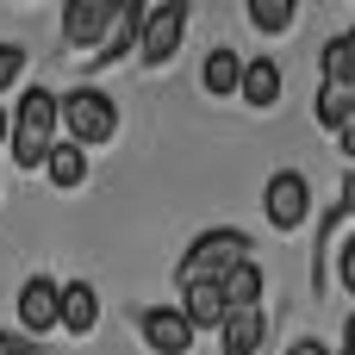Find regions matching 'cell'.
Returning a JSON list of instances; mask_svg holds the SVG:
<instances>
[{
	"instance_id": "cell-7",
	"label": "cell",
	"mask_w": 355,
	"mask_h": 355,
	"mask_svg": "<svg viewBox=\"0 0 355 355\" xmlns=\"http://www.w3.org/2000/svg\"><path fill=\"white\" fill-rule=\"evenodd\" d=\"M19 331L25 337H44V331H62V287L50 281V275H31L25 287H19Z\"/></svg>"
},
{
	"instance_id": "cell-20",
	"label": "cell",
	"mask_w": 355,
	"mask_h": 355,
	"mask_svg": "<svg viewBox=\"0 0 355 355\" xmlns=\"http://www.w3.org/2000/svg\"><path fill=\"white\" fill-rule=\"evenodd\" d=\"M19 75H25V50H19V44H0V94H6Z\"/></svg>"
},
{
	"instance_id": "cell-22",
	"label": "cell",
	"mask_w": 355,
	"mask_h": 355,
	"mask_svg": "<svg viewBox=\"0 0 355 355\" xmlns=\"http://www.w3.org/2000/svg\"><path fill=\"white\" fill-rule=\"evenodd\" d=\"M337 281H343V287L355 293V237L343 243V250H337Z\"/></svg>"
},
{
	"instance_id": "cell-10",
	"label": "cell",
	"mask_w": 355,
	"mask_h": 355,
	"mask_svg": "<svg viewBox=\"0 0 355 355\" xmlns=\"http://www.w3.org/2000/svg\"><path fill=\"white\" fill-rule=\"evenodd\" d=\"M262 337H268L262 306H256V312H231L225 331H218V349H225V355H256V349H262Z\"/></svg>"
},
{
	"instance_id": "cell-14",
	"label": "cell",
	"mask_w": 355,
	"mask_h": 355,
	"mask_svg": "<svg viewBox=\"0 0 355 355\" xmlns=\"http://www.w3.org/2000/svg\"><path fill=\"white\" fill-rule=\"evenodd\" d=\"M200 81H206V94H218V100H225V94H237V87H243V56H237L231 44H218V50L206 56Z\"/></svg>"
},
{
	"instance_id": "cell-27",
	"label": "cell",
	"mask_w": 355,
	"mask_h": 355,
	"mask_svg": "<svg viewBox=\"0 0 355 355\" xmlns=\"http://www.w3.org/2000/svg\"><path fill=\"white\" fill-rule=\"evenodd\" d=\"M6 137H12V119H6V112H0V144H6Z\"/></svg>"
},
{
	"instance_id": "cell-1",
	"label": "cell",
	"mask_w": 355,
	"mask_h": 355,
	"mask_svg": "<svg viewBox=\"0 0 355 355\" xmlns=\"http://www.w3.org/2000/svg\"><path fill=\"white\" fill-rule=\"evenodd\" d=\"M56 125H62V94L25 87V100L12 112V162L19 168H44L50 150H56Z\"/></svg>"
},
{
	"instance_id": "cell-19",
	"label": "cell",
	"mask_w": 355,
	"mask_h": 355,
	"mask_svg": "<svg viewBox=\"0 0 355 355\" xmlns=\"http://www.w3.org/2000/svg\"><path fill=\"white\" fill-rule=\"evenodd\" d=\"M300 12H293V0H250V25L256 31H287Z\"/></svg>"
},
{
	"instance_id": "cell-25",
	"label": "cell",
	"mask_w": 355,
	"mask_h": 355,
	"mask_svg": "<svg viewBox=\"0 0 355 355\" xmlns=\"http://www.w3.org/2000/svg\"><path fill=\"white\" fill-rule=\"evenodd\" d=\"M343 355H355V312H349V324H343Z\"/></svg>"
},
{
	"instance_id": "cell-4",
	"label": "cell",
	"mask_w": 355,
	"mask_h": 355,
	"mask_svg": "<svg viewBox=\"0 0 355 355\" xmlns=\"http://www.w3.org/2000/svg\"><path fill=\"white\" fill-rule=\"evenodd\" d=\"M181 37H187V0H156V6L144 12V44H137V56H144L150 69H162V62H175Z\"/></svg>"
},
{
	"instance_id": "cell-26",
	"label": "cell",
	"mask_w": 355,
	"mask_h": 355,
	"mask_svg": "<svg viewBox=\"0 0 355 355\" xmlns=\"http://www.w3.org/2000/svg\"><path fill=\"white\" fill-rule=\"evenodd\" d=\"M337 137H343V156H355V125H349V131H337Z\"/></svg>"
},
{
	"instance_id": "cell-15",
	"label": "cell",
	"mask_w": 355,
	"mask_h": 355,
	"mask_svg": "<svg viewBox=\"0 0 355 355\" xmlns=\"http://www.w3.org/2000/svg\"><path fill=\"white\" fill-rule=\"evenodd\" d=\"M218 287H225V306H231V312H256V300H262L268 275H262L256 262H237V268H231V275H225Z\"/></svg>"
},
{
	"instance_id": "cell-24",
	"label": "cell",
	"mask_w": 355,
	"mask_h": 355,
	"mask_svg": "<svg viewBox=\"0 0 355 355\" xmlns=\"http://www.w3.org/2000/svg\"><path fill=\"white\" fill-rule=\"evenodd\" d=\"M337 206H343V212H355V168L343 175V200H337Z\"/></svg>"
},
{
	"instance_id": "cell-5",
	"label": "cell",
	"mask_w": 355,
	"mask_h": 355,
	"mask_svg": "<svg viewBox=\"0 0 355 355\" xmlns=\"http://www.w3.org/2000/svg\"><path fill=\"white\" fill-rule=\"evenodd\" d=\"M119 19H125V0H69L62 6V37H69V50H94L100 37H112Z\"/></svg>"
},
{
	"instance_id": "cell-6",
	"label": "cell",
	"mask_w": 355,
	"mask_h": 355,
	"mask_svg": "<svg viewBox=\"0 0 355 355\" xmlns=\"http://www.w3.org/2000/svg\"><path fill=\"white\" fill-rule=\"evenodd\" d=\"M262 212H268L275 231H300L306 212H312V187H306V175H300V168L268 175V187H262Z\"/></svg>"
},
{
	"instance_id": "cell-13",
	"label": "cell",
	"mask_w": 355,
	"mask_h": 355,
	"mask_svg": "<svg viewBox=\"0 0 355 355\" xmlns=\"http://www.w3.org/2000/svg\"><path fill=\"white\" fill-rule=\"evenodd\" d=\"M94 324H100V293H94L87 281H69V287H62V331L87 337Z\"/></svg>"
},
{
	"instance_id": "cell-12",
	"label": "cell",
	"mask_w": 355,
	"mask_h": 355,
	"mask_svg": "<svg viewBox=\"0 0 355 355\" xmlns=\"http://www.w3.org/2000/svg\"><path fill=\"white\" fill-rule=\"evenodd\" d=\"M237 94H243L250 106H275V100H281V62H275V56H250Z\"/></svg>"
},
{
	"instance_id": "cell-28",
	"label": "cell",
	"mask_w": 355,
	"mask_h": 355,
	"mask_svg": "<svg viewBox=\"0 0 355 355\" xmlns=\"http://www.w3.org/2000/svg\"><path fill=\"white\" fill-rule=\"evenodd\" d=\"M337 355H343V349H337Z\"/></svg>"
},
{
	"instance_id": "cell-23",
	"label": "cell",
	"mask_w": 355,
	"mask_h": 355,
	"mask_svg": "<svg viewBox=\"0 0 355 355\" xmlns=\"http://www.w3.org/2000/svg\"><path fill=\"white\" fill-rule=\"evenodd\" d=\"M287 355H337V349H324L318 337H300V343H293V349H287Z\"/></svg>"
},
{
	"instance_id": "cell-18",
	"label": "cell",
	"mask_w": 355,
	"mask_h": 355,
	"mask_svg": "<svg viewBox=\"0 0 355 355\" xmlns=\"http://www.w3.org/2000/svg\"><path fill=\"white\" fill-rule=\"evenodd\" d=\"M44 175H50L62 193H75V187L87 181V156H81L75 144H56V150H50V162H44Z\"/></svg>"
},
{
	"instance_id": "cell-2",
	"label": "cell",
	"mask_w": 355,
	"mask_h": 355,
	"mask_svg": "<svg viewBox=\"0 0 355 355\" xmlns=\"http://www.w3.org/2000/svg\"><path fill=\"white\" fill-rule=\"evenodd\" d=\"M237 262H250V237L243 231H200L193 250L175 262V281H181V293L187 287H218Z\"/></svg>"
},
{
	"instance_id": "cell-9",
	"label": "cell",
	"mask_w": 355,
	"mask_h": 355,
	"mask_svg": "<svg viewBox=\"0 0 355 355\" xmlns=\"http://www.w3.org/2000/svg\"><path fill=\"white\" fill-rule=\"evenodd\" d=\"M144 12H150L144 0H125V19H119V25H112V37L94 50V69H112V62H125V50H137V44H144Z\"/></svg>"
},
{
	"instance_id": "cell-16",
	"label": "cell",
	"mask_w": 355,
	"mask_h": 355,
	"mask_svg": "<svg viewBox=\"0 0 355 355\" xmlns=\"http://www.w3.org/2000/svg\"><path fill=\"white\" fill-rule=\"evenodd\" d=\"M318 69H324V87H355V37H324L318 50Z\"/></svg>"
},
{
	"instance_id": "cell-3",
	"label": "cell",
	"mask_w": 355,
	"mask_h": 355,
	"mask_svg": "<svg viewBox=\"0 0 355 355\" xmlns=\"http://www.w3.org/2000/svg\"><path fill=\"white\" fill-rule=\"evenodd\" d=\"M62 131H69L75 150H81V144H106V137L119 131V100L100 94V87H75V94H62Z\"/></svg>"
},
{
	"instance_id": "cell-11",
	"label": "cell",
	"mask_w": 355,
	"mask_h": 355,
	"mask_svg": "<svg viewBox=\"0 0 355 355\" xmlns=\"http://www.w3.org/2000/svg\"><path fill=\"white\" fill-rule=\"evenodd\" d=\"M181 312H187L193 331H225V318H231L225 287H187V293H181Z\"/></svg>"
},
{
	"instance_id": "cell-21",
	"label": "cell",
	"mask_w": 355,
	"mask_h": 355,
	"mask_svg": "<svg viewBox=\"0 0 355 355\" xmlns=\"http://www.w3.org/2000/svg\"><path fill=\"white\" fill-rule=\"evenodd\" d=\"M0 355H37V343L25 331H0Z\"/></svg>"
},
{
	"instance_id": "cell-8",
	"label": "cell",
	"mask_w": 355,
	"mask_h": 355,
	"mask_svg": "<svg viewBox=\"0 0 355 355\" xmlns=\"http://www.w3.org/2000/svg\"><path fill=\"white\" fill-rule=\"evenodd\" d=\"M137 331H144V343L156 355H187L193 349V324H187L181 306H150V312H137Z\"/></svg>"
},
{
	"instance_id": "cell-17",
	"label": "cell",
	"mask_w": 355,
	"mask_h": 355,
	"mask_svg": "<svg viewBox=\"0 0 355 355\" xmlns=\"http://www.w3.org/2000/svg\"><path fill=\"white\" fill-rule=\"evenodd\" d=\"M312 112H318L324 131H349V125H355V87H318Z\"/></svg>"
}]
</instances>
